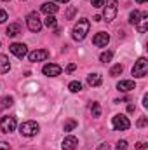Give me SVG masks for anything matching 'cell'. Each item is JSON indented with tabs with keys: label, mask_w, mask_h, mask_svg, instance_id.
<instances>
[{
	"label": "cell",
	"mask_w": 148,
	"mask_h": 150,
	"mask_svg": "<svg viewBox=\"0 0 148 150\" xmlns=\"http://www.w3.org/2000/svg\"><path fill=\"white\" fill-rule=\"evenodd\" d=\"M2 2H9V0H2Z\"/></svg>",
	"instance_id": "obj_40"
},
{
	"label": "cell",
	"mask_w": 148,
	"mask_h": 150,
	"mask_svg": "<svg viewBox=\"0 0 148 150\" xmlns=\"http://www.w3.org/2000/svg\"><path fill=\"white\" fill-rule=\"evenodd\" d=\"M136 26H138V30H140V33H145L148 30V12H143L141 14V18H140V21L136 23Z\"/></svg>",
	"instance_id": "obj_14"
},
{
	"label": "cell",
	"mask_w": 148,
	"mask_h": 150,
	"mask_svg": "<svg viewBox=\"0 0 148 150\" xmlns=\"http://www.w3.org/2000/svg\"><path fill=\"white\" fill-rule=\"evenodd\" d=\"M140 18H141V12H140V11H132V12H131V16H129L131 25H136V23L140 21Z\"/></svg>",
	"instance_id": "obj_20"
},
{
	"label": "cell",
	"mask_w": 148,
	"mask_h": 150,
	"mask_svg": "<svg viewBox=\"0 0 148 150\" xmlns=\"http://www.w3.org/2000/svg\"><path fill=\"white\" fill-rule=\"evenodd\" d=\"M117 150H127V142H125V140L117 142Z\"/></svg>",
	"instance_id": "obj_28"
},
{
	"label": "cell",
	"mask_w": 148,
	"mask_h": 150,
	"mask_svg": "<svg viewBox=\"0 0 148 150\" xmlns=\"http://www.w3.org/2000/svg\"><path fill=\"white\" fill-rule=\"evenodd\" d=\"M26 56H28V59L33 61V63H37V61H45V59L49 58V51H45V49H37V51L28 52Z\"/></svg>",
	"instance_id": "obj_9"
},
{
	"label": "cell",
	"mask_w": 148,
	"mask_h": 150,
	"mask_svg": "<svg viewBox=\"0 0 148 150\" xmlns=\"http://www.w3.org/2000/svg\"><path fill=\"white\" fill-rule=\"evenodd\" d=\"M127 112H129V113L134 112V105H129V107H127Z\"/></svg>",
	"instance_id": "obj_36"
},
{
	"label": "cell",
	"mask_w": 148,
	"mask_h": 150,
	"mask_svg": "<svg viewBox=\"0 0 148 150\" xmlns=\"http://www.w3.org/2000/svg\"><path fill=\"white\" fill-rule=\"evenodd\" d=\"M75 70V65L73 63H70V65H68V72H73Z\"/></svg>",
	"instance_id": "obj_37"
},
{
	"label": "cell",
	"mask_w": 148,
	"mask_h": 150,
	"mask_svg": "<svg viewBox=\"0 0 148 150\" xmlns=\"http://www.w3.org/2000/svg\"><path fill=\"white\" fill-rule=\"evenodd\" d=\"M5 33H7V37H16V35H19V33H21V25H19V23H11V25L7 26Z\"/></svg>",
	"instance_id": "obj_16"
},
{
	"label": "cell",
	"mask_w": 148,
	"mask_h": 150,
	"mask_svg": "<svg viewBox=\"0 0 148 150\" xmlns=\"http://www.w3.org/2000/svg\"><path fill=\"white\" fill-rule=\"evenodd\" d=\"M91 4H92V7H103V4H105V0H91Z\"/></svg>",
	"instance_id": "obj_30"
},
{
	"label": "cell",
	"mask_w": 148,
	"mask_h": 150,
	"mask_svg": "<svg viewBox=\"0 0 148 150\" xmlns=\"http://www.w3.org/2000/svg\"><path fill=\"white\" fill-rule=\"evenodd\" d=\"M38 131H40V126H38L35 120H26V122H23V124L19 126V133H21L23 136H26V138L35 136Z\"/></svg>",
	"instance_id": "obj_2"
},
{
	"label": "cell",
	"mask_w": 148,
	"mask_h": 150,
	"mask_svg": "<svg viewBox=\"0 0 148 150\" xmlns=\"http://www.w3.org/2000/svg\"><path fill=\"white\" fill-rule=\"evenodd\" d=\"M101 82H103V79H101L99 74H91L87 77V84L91 87H98V86H101Z\"/></svg>",
	"instance_id": "obj_18"
},
{
	"label": "cell",
	"mask_w": 148,
	"mask_h": 150,
	"mask_svg": "<svg viewBox=\"0 0 148 150\" xmlns=\"http://www.w3.org/2000/svg\"><path fill=\"white\" fill-rule=\"evenodd\" d=\"M91 113H92V117H99L101 115V107H99V103H92L91 105Z\"/></svg>",
	"instance_id": "obj_21"
},
{
	"label": "cell",
	"mask_w": 148,
	"mask_h": 150,
	"mask_svg": "<svg viewBox=\"0 0 148 150\" xmlns=\"http://www.w3.org/2000/svg\"><path fill=\"white\" fill-rule=\"evenodd\" d=\"M98 150H110V145H108V143H101V145L98 147Z\"/></svg>",
	"instance_id": "obj_33"
},
{
	"label": "cell",
	"mask_w": 148,
	"mask_h": 150,
	"mask_svg": "<svg viewBox=\"0 0 148 150\" xmlns=\"http://www.w3.org/2000/svg\"><path fill=\"white\" fill-rule=\"evenodd\" d=\"M108 42H110V35H108V33H105V32L96 33L94 38H92V44H94V45H98V47H106V45H108Z\"/></svg>",
	"instance_id": "obj_11"
},
{
	"label": "cell",
	"mask_w": 148,
	"mask_h": 150,
	"mask_svg": "<svg viewBox=\"0 0 148 150\" xmlns=\"http://www.w3.org/2000/svg\"><path fill=\"white\" fill-rule=\"evenodd\" d=\"M122 72H124V67H122V65H115V67H111L110 75L111 77H117V75H120Z\"/></svg>",
	"instance_id": "obj_25"
},
{
	"label": "cell",
	"mask_w": 148,
	"mask_h": 150,
	"mask_svg": "<svg viewBox=\"0 0 148 150\" xmlns=\"http://www.w3.org/2000/svg\"><path fill=\"white\" fill-rule=\"evenodd\" d=\"M9 51L16 56V58H25L26 54H28V49H26V45L25 44H19V42H14V44H11L9 45Z\"/></svg>",
	"instance_id": "obj_8"
},
{
	"label": "cell",
	"mask_w": 148,
	"mask_h": 150,
	"mask_svg": "<svg viewBox=\"0 0 148 150\" xmlns=\"http://www.w3.org/2000/svg\"><path fill=\"white\" fill-rule=\"evenodd\" d=\"M75 127H77V120H73V119H68V120L65 122V126H63V129H65L66 133H70V131H73Z\"/></svg>",
	"instance_id": "obj_19"
},
{
	"label": "cell",
	"mask_w": 148,
	"mask_h": 150,
	"mask_svg": "<svg viewBox=\"0 0 148 150\" xmlns=\"http://www.w3.org/2000/svg\"><path fill=\"white\" fill-rule=\"evenodd\" d=\"M12 105H14V98L12 96H5L2 100V107H12Z\"/></svg>",
	"instance_id": "obj_26"
},
{
	"label": "cell",
	"mask_w": 148,
	"mask_h": 150,
	"mask_svg": "<svg viewBox=\"0 0 148 150\" xmlns=\"http://www.w3.org/2000/svg\"><path fill=\"white\" fill-rule=\"evenodd\" d=\"M117 89H118L120 93H129V91L136 89V84H134V80H120V82L117 84Z\"/></svg>",
	"instance_id": "obj_13"
},
{
	"label": "cell",
	"mask_w": 148,
	"mask_h": 150,
	"mask_svg": "<svg viewBox=\"0 0 148 150\" xmlns=\"http://www.w3.org/2000/svg\"><path fill=\"white\" fill-rule=\"evenodd\" d=\"M77 147H78V140L75 136H66L63 140V143H61V149L63 150H75Z\"/></svg>",
	"instance_id": "obj_12"
},
{
	"label": "cell",
	"mask_w": 148,
	"mask_h": 150,
	"mask_svg": "<svg viewBox=\"0 0 148 150\" xmlns=\"http://www.w3.org/2000/svg\"><path fill=\"white\" fill-rule=\"evenodd\" d=\"M26 25H28V30H30V32H35V33L40 32V28H42V21H40V18H38L37 12L28 14V18H26Z\"/></svg>",
	"instance_id": "obj_7"
},
{
	"label": "cell",
	"mask_w": 148,
	"mask_h": 150,
	"mask_svg": "<svg viewBox=\"0 0 148 150\" xmlns=\"http://www.w3.org/2000/svg\"><path fill=\"white\" fill-rule=\"evenodd\" d=\"M136 149H138V150H147V147H145V143H143V142H140V143L136 145Z\"/></svg>",
	"instance_id": "obj_34"
},
{
	"label": "cell",
	"mask_w": 148,
	"mask_h": 150,
	"mask_svg": "<svg viewBox=\"0 0 148 150\" xmlns=\"http://www.w3.org/2000/svg\"><path fill=\"white\" fill-rule=\"evenodd\" d=\"M68 89H70L72 93H78V91L82 89V84H80L78 80H73V82H70V84H68Z\"/></svg>",
	"instance_id": "obj_22"
},
{
	"label": "cell",
	"mask_w": 148,
	"mask_h": 150,
	"mask_svg": "<svg viewBox=\"0 0 148 150\" xmlns=\"http://www.w3.org/2000/svg\"><path fill=\"white\" fill-rule=\"evenodd\" d=\"M111 58H113V52L111 51H106V52H103L101 56H99V59H101V63H110Z\"/></svg>",
	"instance_id": "obj_24"
},
{
	"label": "cell",
	"mask_w": 148,
	"mask_h": 150,
	"mask_svg": "<svg viewBox=\"0 0 148 150\" xmlns=\"http://www.w3.org/2000/svg\"><path fill=\"white\" fill-rule=\"evenodd\" d=\"M44 25H45L47 28H56V18H54V16H47L45 21H44Z\"/></svg>",
	"instance_id": "obj_23"
},
{
	"label": "cell",
	"mask_w": 148,
	"mask_h": 150,
	"mask_svg": "<svg viewBox=\"0 0 148 150\" xmlns=\"http://www.w3.org/2000/svg\"><path fill=\"white\" fill-rule=\"evenodd\" d=\"M148 124V120H147V117H141L140 120H138V127H145Z\"/></svg>",
	"instance_id": "obj_31"
},
{
	"label": "cell",
	"mask_w": 148,
	"mask_h": 150,
	"mask_svg": "<svg viewBox=\"0 0 148 150\" xmlns=\"http://www.w3.org/2000/svg\"><path fill=\"white\" fill-rule=\"evenodd\" d=\"M111 126H113V129H117V131H125V129L131 127V122H129V119H127L125 115L117 113V115H113V119H111Z\"/></svg>",
	"instance_id": "obj_4"
},
{
	"label": "cell",
	"mask_w": 148,
	"mask_h": 150,
	"mask_svg": "<svg viewBox=\"0 0 148 150\" xmlns=\"http://www.w3.org/2000/svg\"><path fill=\"white\" fill-rule=\"evenodd\" d=\"M0 150H11V145L7 142H0Z\"/></svg>",
	"instance_id": "obj_32"
},
{
	"label": "cell",
	"mask_w": 148,
	"mask_h": 150,
	"mask_svg": "<svg viewBox=\"0 0 148 150\" xmlns=\"http://www.w3.org/2000/svg\"><path fill=\"white\" fill-rule=\"evenodd\" d=\"M75 12H77V9H75V7H70V9L66 11V16H65V18H66V19H73Z\"/></svg>",
	"instance_id": "obj_27"
},
{
	"label": "cell",
	"mask_w": 148,
	"mask_h": 150,
	"mask_svg": "<svg viewBox=\"0 0 148 150\" xmlns=\"http://www.w3.org/2000/svg\"><path fill=\"white\" fill-rule=\"evenodd\" d=\"M42 12H45L47 16H52L58 12V5L54 2H45V4H42Z\"/></svg>",
	"instance_id": "obj_15"
},
{
	"label": "cell",
	"mask_w": 148,
	"mask_h": 150,
	"mask_svg": "<svg viewBox=\"0 0 148 150\" xmlns=\"http://www.w3.org/2000/svg\"><path fill=\"white\" fill-rule=\"evenodd\" d=\"M7 19H9V18H7V12H5L4 9H0V25H2V23H5Z\"/></svg>",
	"instance_id": "obj_29"
},
{
	"label": "cell",
	"mask_w": 148,
	"mask_h": 150,
	"mask_svg": "<svg viewBox=\"0 0 148 150\" xmlns=\"http://www.w3.org/2000/svg\"><path fill=\"white\" fill-rule=\"evenodd\" d=\"M89 28H91V23H89V19H85V18H82V19H78L77 23H75L73 26V38L75 40H84L85 35L89 33Z\"/></svg>",
	"instance_id": "obj_1"
},
{
	"label": "cell",
	"mask_w": 148,
	"mask_h": 150,
	"mask_svg": "<svg viewBox=\"0 0 148 150\" xmlns=\"http://www.w3.org/2000/svg\"><path fill=\"white\" fill-rule=\"evenodd\" d=\"M42 72L47 77H58V75H61V67L56 63H47V65H44Z\"/></svg>",
	"instance_id": "obj_10"
},
{
	"label": "cell",
	"mask_w": 148,
	"mask_h": 150,
	"mask_svg": "<svg viewBox=\"0 0 148 150\" xmlns=\"http://www.w3.org/2000/svg\"><path fill=\"white\" fill-rule=\"evenodd\" d=\"M9 70H11V61H9V58L4 56V54H0V75L7 74Z\"/></svg>",
	"instance_id": "obj_17"
},
{
	"label": "cell",
	"mask_w": 148,
	"mask_h": 150,
	"mask_svg": "<svg viewBox=\"0 0 148 150\" xmlns=\"http://www.w3.org/2000/svg\"><path fill=\"white\" fill-rule=\"evenodd\" d=\"M147 72H148L147 58H140V59L134 63V67H132V75H134V77H145Z\"/></svg>",
	"instance_id": "obj_6"
},
{
	"label": "cell",
	"mask_w": 148,
	"mask_h": 150,
	"mask_svg": "<svg viewBox=\"0 0 148 150\" xmlns=\"http://www.w3.org/2000/svg\"><path fill=\"white\" fill-rule=\"evenodd\" d=\"M56 2H61V4H68L70 0H56Z\"/></svg>",
	"instance_id": "obj_38"
},
{
	"label": "cell",
	"mask_w": 148,
	"mask_h": 150,
	"mask_svg": "<svg viewBox=\"0 0 148 150\" xmlns=\"http://www.w3.org/2000/svg\"><path fill=\"white\" fill-rule=\"evenodd\" d=\"M143 105H145V107H148V94H145V96H143Z\"/></svg>",
	"instance_id": "obj_35"
},
{
	"label": "cell",
	"mask_w": 148,
	"mask_h": 150,
	"mask_svg": "<svg viewBox=\"0 0 148 150\" xmlns=\"http://www.w3.org/2000/svg\"><path fill=\"white\" fill-rule=\"evenodd\" d=\"M105 11H103V18L110 23L115 19V16H117V5H118V0H106L105 4Z\"/></svg>",
	"instance_id": "obj_3"
},
{
	"label": "cell",
	"mask_w": 148,
	"mask_h": 150,
	"mask_svg": "<svg viewBox=\"0 0 148 150\" xmlns=\"http://www.w3.org/2000/svg\"><path fill=\"white\" fill-rule=\"evenodd\" d=\"M136 2H138V4H145L147 0H136Z\"/></svg>",
	"instance_id": "obj_39"
},
{
	"label": "cell",
	"mask_w": 148,
	"mask_h": 150,
	"mask_svg": "<svg viewBox=\"0 0 148 150\" xmlns=\"http://www.w3.org/2000/svg\"><path fill=\"white\" fill-rule=\"evenodd\" d=\"M14 129H16V117H12V115H4V117L0 119V131L5 133V134H9V133H12Z\"/></svg>",
	"instance_id": "obj_5"
}]
</instances>
